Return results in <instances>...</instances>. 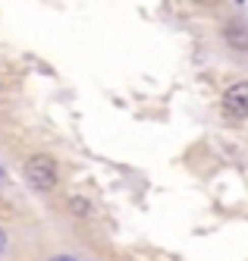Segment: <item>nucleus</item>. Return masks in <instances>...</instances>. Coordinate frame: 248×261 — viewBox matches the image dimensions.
Listing matches in <instances>:
<instances>
[{
  "label": "nucleus",
  "mask_w": 248,
  "mask_h": 261,
  "mask_svg": "<svg viewBox=\"0 0 248 261\" xmlns=\"http://www.w3.org/2000/svg\"><path fill=\"white\" fill-rule=\"evenodd\" d=\"M25 179H29V186L35 192H50V189H57V179H60V170H57V161L50 158V154H32L29 161H25Z\"/></svg>",
  "instance_id": "obj_1"
},
{
  "label": "nucleus",
  "mask_w": 248,
  "mask_h": 261,
  "mask_svg": "<svg viewBox=\"0 0 248 261\" xmlns=\"http://www.w3.org/2000/svg\"><path fill=\"white\" fill-rule=\"evenodd\" d=\"M223 107L233 117H248V79L245 82H233L223 91Z\"/></svg>",
  "instance_id": "obj_2"
},
{
  "label": "nucleus",
  "mask_w": 248,
  "mask_h": 261,
  "mask_svg": "<svg viewBox=\"0 0 248 261\" xmlns=\"http://www.w3.org/2000/svg\"><path fill=\"white\" fill-rule=\"evenodd\" d=\"M226 41L239 50H248V29H242L239 22H230L226 25Z\"/></svg>",
  "instance_id": "obj_3"
},
{
  "label": "nucleus",
  "mask_w": 248,
  "mask_h": 261,
  "mask_svg": "<svg viewBox=\"0 0 248 261\" xmlns=\"http://www.w3.org/2000/svg\"><path fill=\"white\" fill-rule=\"evenodd\" d=\"M4 249H7V233H4V227H0V255H4Z\"/></svg>",
  "instance_id": "obj_4"
},
{
  "label": "nucleus",
  "mask_w": 248,
  "mask_h": 261,
  "mask_svg": "<svg viewBox=\"0 0 248 261\" xmlns=\"http://www.w3.org/2000/svg\"><path fill=\"white\" fill-rule=\"evenodd\" d=\"M50 261H75V258H69V255H57V258H50Z\"/></svg>",
  "instance_id": "obj_5"
},
{
  "label": "nucleus",
  "mask_w": 248,
  "mask_h": 261,
  "mask_svg": "<svg viewBox=\"0 0 248 261\" xmlns=\"http://www.w3.org/2000/svg\"><path fill=\"white\" fill-rule=\"evenodd\" d=\"M195 4H214V0H195Z\"/></svg>",
  "instance_id": "obj_6"
},
{
  "label": "nucleus",
  "mask_w": 248,
  "mask_h": 261,
  "mask_svg": "<svg viewBox=\"0 0 248 261\" xmlns=\"http://www.w3.org/2000/svg\"><path fill=\"white\" fill-rule=\"evenodd\" d=\"M0 182H4V173H0Z\"/></svg>",
  "instance_id": "obj_7"
}]
</instances>
